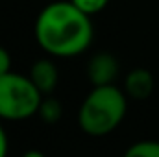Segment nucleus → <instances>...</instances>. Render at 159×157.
Returning a JSON list of instances; mask_svg holds the SVG:
<instances>
[{
  "label": "nucleus",
  "mask_w": 159,
  "mask_h": 157,
  "mask_svg": "<svg viewBox=\"0 0 159 157\" xmlns=\"http://www.w3.org/2000/svg\"><path fill=\"white\" fill-rule=\"evenodd\" d=\"M35 41L52 57H76L94 37L91 17L70 0L46 4L35 19Z\"/></svg>",
  "instance_id": "nucleus-1"
},
{
  "label": "nucleus",
  "mask_w": 159,
  "mask_h": 157,
  "mask_svg": "<svg viewBox=\"0 0 159 157\" xmlns=\"http://www.w3.org/2000/svg\"><path fill=\"white\" fill-rule=\"evenodd\" d=\"M126 111V94L115 83L93 87L80 107L78 124L89 137H106L120 126Z\"/></svg>",
  "instance_id": "nucleus-2"
},
{
  "label": "nucleus",
  "mask_w": 159,
  "mask_h": 157,
  "mask_svg": "<svg viewBox=\"0 0 159 157\" xmlns=\"http://www.w3.org/2000/svg\"><path fill=\"white\" fill-rule=\"evenodd\" d=\"M43 94L34 85L30 76L7 72L0 76V118L2 120H26L39 111Z\"/></svg>",
  "instance_id": "nucleus-3"
},
{
  "label": "nucleus",
  "mask_w": 159,
  "mask_h": 157,
  "mask_svg": "<svg viewBox=\"0 0 159 157\" xmlns=\"http://www.w3.org/2000/svg\"><path fill=\"white\" fill-rule=\"evenodd\" d=\"M119 76V61L109 52L94 54L87 63V78L93 87L111 85Z\"/></svg>",
  "instance_id": "nucleus-4"
},
{
  "label": "nucleus",
  "mask_w": 159,
  "mask_h": 157,
  "mask_svg": "<svg viewBox=\"0 0 159 157\" xmlns=\"http://www.w3.org/2000/svg\"><path fill=\"white\" fill-rule=\"evenodd\" d=\"M156 87L154 74L148 69H133L124 79V92L133 100H146Z\"/></svg>",
  "instance_id": "nucleus-5"
},
{
  "label": "nucleus",
  "mask_w": 159,
  "mask_h": 157,
  "mask_svg": "<svg viewBox=\"0 0 159 157\" xmlns=\"http://www.w3.org/2000/svg\"><path fill=\"white\" fill-rule=\"evenodd\" d=\"M30 79L34 81V85L39 89L43 96L52 94L54 89L57 87L59 81V72L57 67L54 65V61L50 59H37L32 67H30Z\"/></svg>",
  "instance_id": "nucleus-6"
},
{
  "label": "nucleus",
  "mask_w": 159,
  "mask_h": 157,
  "mask_svg": "<svg viewBox=\"0 0 159 157\" xmlns=\"http://www.w3.org/2000/svg\"><path fill=\"white\" fill-rule=\"evenodd\" d=\"M37 115L41 117V120L44 124H57L63 117V105H61V102L57 98H54L52 94H46L41 100Z\"/></svg>",
  "instance_id": "nucleus-7"
},
{
  "label": "nucleus",
  "mask_w": 159,
  "mask_h": 157,
  "mask_svg": "<svg viewBox=\"0 0 159 157\" xmlns=\"http://www.w3.org/2000/svg\"><path fill=\"white\" fill-rule=\"evenodd\" d=\"M124 157H159V141H139L124 152Z\"/></svg>",
  "instance_id": "nucleus-8"
},
{
  "label": "nucleus",
  "mask_w": 159,
  "mask_h": 157,
  "mask_svg": "<svg viewBox=\"0 0 159 157\" xmlns=\"http://www.w3.org/2000/svg\"><path fill=\"white\" fill-rule=\"evenodd\" d=\"M76 7H80L83 13H87L89 17L91 15H96L100 11L106 9V6L109 4V0H70Z\"/></svg>",
  "instance_id": "nucleus-9"
},
{
  "label": "nucleus",
  "mask_w": 159,
  "mask_h": 157,
  "mask_svg": "<svg viewBox=\"0 0 159 157\" xmlns=\"http://www.w3.org/2000/svg\"><path fill=\"white\" fill-rule=\"evenodd\" d=\"M9 70H11V56L4 46H0V76L7 74Z\"/></svg>",
  "instance_id": "nucleus-10"
},
{
  "label": "nucleus",
  "mask_w": 159,
  "mask_h": 157,
  "mask_svg": "<svg viewBox=\"0 0 159 157\" xmlns=\"http://www.w3.org/2000/svg\"><path fill=\"white\" fill-rule=\"evenodd\" d=\"M7 150H9V141H7V135L0 124V157H7Z\"/></svg>",
  "instance_id": "nucleus-11"
},
{
  "label": "nucleus",
  "mask_w": 159,
  "mask_h": 157,
  "mask_svg": "<svg viewBox=\"0 0 159 157\" xmlns=\"http://www.w3.org/2000/svg\"><path fill=\"white\" fill-rule=\"evenodd\" d=\"M22 157H46L41 150H28V152H24V155Z\"/></svg>",
  "instance_id": "nucleus-12"
}]
</instances>
